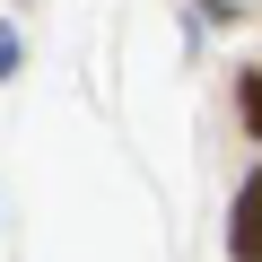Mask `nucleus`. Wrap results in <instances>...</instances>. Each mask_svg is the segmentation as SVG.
I'll list each match as a JSON object with an SVG mask.
<instances>
[{
  "label": "nucleus",
  "mask_w": 262,
  "mask_h": 262,
  "mask_svg": "<svg viewBox=\"0 0 262 262\" xmlns=\"http://www.w3.org/2000/svg\"><path fill=\"white\" fill-rule=\"evenodd\" d=\"M227 253H236V262H262V175H245V192H236V219H227Z\"/></svg>",
  "instance_id": "obj_1"
},
{
  "label": "nucleus",
  "mask_w": 262,
  "mask_h": 262,
  "mask_svg": "<svg viewBox=\"0 0 262 262\" xmlns=\"http://www.w3.org/2000/svg\"><path fill=\"white\" fill-rule=\"evenodd\" d=\"M18 70V27H0V79Z\"/></svg>",
  "instance_id": "obj_3"
},
{
  "label": "nucleus",
  "mask_w": 262,
  "mask_h": 262,
  "mask_svg": "<svg viewBox=\"0 0 262 262\" xmlns=\"http://www.w3.org/2000/svg\"><path fill=\"white\" fill-rule=\"evenodd\" d=\"M236 96H245V122L262 131V70H245V79H236Z\"/></svg>",
  "instance_id": "obj_2"
}]
</instances>
